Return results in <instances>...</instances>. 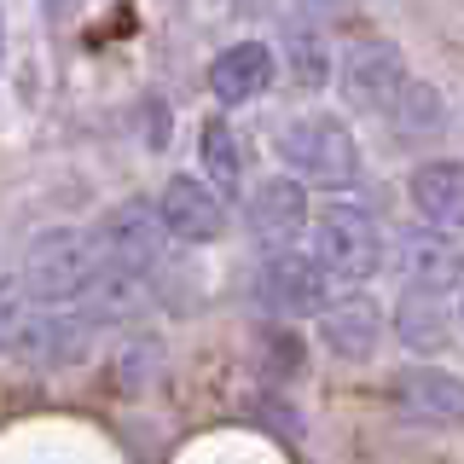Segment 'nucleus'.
<instances>
[{"instance_id":"obj_12","label":"nucleus","mask_w":464,"mask_h":464,"mask_svg":"<svg viewBox=\"0 0 464 464\" xmlns=\"http://www.w3.org/2000/svg\"><path fill=\"white\" fill-rule=\"evenodd\" d=\"M377 337H383V314H377L372 296L331 302V308L319 314V343H325L337 360H372Z\"/></svg>"},{"instance_id":"obj_5","label":"nucleus","mask_w":464,"mask_h":464,"mask_svg":"<svg viewBox=\"0 0 464 464\" xmlns=\"http://www.w3.org/2000/svg\"><path fill=\"white\" fill-rule=\"evenodd\" d=\"M331 285L337 279H331L314 256H290V250H273L256 273V296H261V308H273V314H325Z\"/></svg>"},{"instance_id":"obj_13","label":"nucleus","mask_w":464,"mask_h":464,"mask_svg":"<svg viewBox=\"0 0 464 464\" xmlns=\"http://www.w3.org/2000/svg\"><path fill=\"white\" fill-rule=\"evenodd\" d=\"M395 337L412 348V354H435L453 337V314H447V290H424L406 285L401 308H395Z\"/></svg>"},{"instance_id":"obj_15","label":"nucleus","mask_w":464,"mask_h":464,"mask_svg":"<svg viewBox=\"0 0 464 464\" xmlns=\"http://www.w3.org/2000/svg\"><path fill=\"white\" fill-rule=\"evenodd\" d=\"M198 151H203V174H209L215 192H221V198L238 192V186H244V145L227 128V116H209V122H203Z\"/></svg>"},{"instance_id":"obj_18","label":"nucleus","mask_w":464,"mask_h":464,"mask_svg":"<svg viewBox=\"0 0 464 464\" xmlns=\"http://www.w3.org/2000/svg\"><path fill=\"white\" fill-rule=\"evenodd\" d=\"M302 12H308L314 24H331V18H343V12H348V0H302Z\"/></svg>"},{"instance_id":"obj_11","label":"nucleus","mask_w":464,"mask_h":464,"mask_svg":"<svg viewBox=\"0 0 464 464\" xmlns=\"http://www.w3.org/2000/svg\"><path fill=\"white\" fill-rule=\"evenodd\" d=\"M267 87H273V47H261V41H238L209 64V93L221 105H250Z\"/></svg>"},{"instance_id":"obj_9","label":"nucleus","mask_w":464,"mask_h":464,"mask_svg":"<svg viewBox=\"0 0 464 464\" xmlns=\"http://www.w3.org/2000/svg\"><path fill=\"white\" fill-rule=\"evenodd\" d=\"M389 395L406 418L418 424H464V377L459 372H441V366H406L395 372Z\"/></svg>"},{"instance_id":"obj_1","label":"nucleus","mask_w":464,"mask_h":464,"mask_svg":"<svg viewBox=\"0 0 464 464\" xmlns=\"http://www.w3.org/2000/svg\"><path fill=\"white\" fill-rule=\"evenodd\" d=\"M105 256H99V238L82 227H53V232H35V244L24 250V267H18V285L29 290L35 308H70L82 302L87 290L105 279Z\"/></svg>"},{"instance_id":"obj_2","label":"nucleus","mask_w":464,"mask_h":464,"mask_svg":"<svg viewBox=\"0 0 464 464\" xmlns=\"http://www.w3.org/2000/svg\"><path fill=\"white\" fill-rule=\"evenodd\" d=\"M314 261L337 285H366L389 261L383 227H377L366 209H354V203H325V209L314 215Z\"/></svg>"},{"instance_id":"obj_10","label":"nucleus","mask_w":464,"mask_h":464,"mask_svg":"<svg viewBox=\"0 0 464 464\" xmlns=\"http://www.w3.org/2000/svg\"><path fill=\"white\" fill-rule=\"evenodd\" d=\"M401 273L406 285H424V290H459L464 285V244L447 227H418L401 238Z\"/></svg>"},{"instance_id":"obj_16","label":"nucleus","mask_w":464,"mask_h":464,"mask_svg":"<svg viewBox=\"0 0 464 464\" xmlns=\"http://www.w3.org/2000/svg\"><path fill=\"white\" fill-rule=\"evenodd\" d=\"M285 47H290V76H296L302 87H325L331 58H325V41H319V24L314 18H290Z\"/></svg>"},{"instance_id":"obj_8","label":"nucleus","mask_w":464,"mask_h":464,"mask_svg":"<svg viewBox=\"0 0 464 464\" xmlns=\"http://www.w3.org/2000/svg\"><path fill=\"white\" fill-rule=\"evenodd\" d=\"M157 215H163L169 238L180 244H215L227 227V209H221V192L209 180H192V174H174L157 198Z\"/></svg>"},{"instance_id":"obj_14","label":"nucleus","mask_w":464,"mask_h":464,"mask_svg":"<svg viewBox=\"0 0 464 464\" xmlns=\"http://www.w3.org/2000/svg\"><path fill=\"white\" fill-rule=\"evenodd\" d=\"M406 192H412L430 227H447V232L464 227V163H447V157L441 163H418Z\"/></svg>"},{"instance_id":"obj_17","label":"nucleus","mask_w":464,"mask_h":464,"mask_svg":"<svg viewBox=\"0 0 464 464\" xmlns=\"http://www.w3.org/2000/svg\"><path fill=\"white\" fill-rule=\"evenodd\" d=\"M389 116H395L406 134H412V128H435V122H441V105H435V93H430L424 82H412V87L401 93V105L389 111Z\"/></svg>"},{"instance_id":"obj_7","label":"nucleus","mask_w":464,"mask_h":464,"mask_svg":"<svg viewBox=\"0 0 464 464\" xmlns=\"http://www.w3.org/2000/svg\"><path fill=\"white\" fill-rule=\"evenodd\" d=\"M244 227L261 250H285L302 227H308V198H302V180H285V174H267L250 198H244Z\"/></svg>"},{"instance_id":"obj_6","label":"nucleus","mask_w":464,"mask_h":464,"mask_svg":"<svg viewBox=\"0 0 464 464\" xmlns=\"http://www.w3.org/2000/svg\"><path fill=\"white\" fill-rule=\"evenodd\" d=\"M406 64H401V47L395 41H354L343 53V99L360 111H395L401 93H406Z\"/></svg>"},{"instance_id":"obj_19","label":"nucleus","mask_w":464,"mask_h":464,"mask_svg":"<svg viewBox=\"0 0 464 464\" xmlns=\"http://www.w3.org/2000/svg\"><path fill=\"white\" fill-rule=\"evenodd\" d=\"M0 47H6V18H0Z\"/></svg>"},{"instance_id":"obj_4","label":"nucleus","mask_w":464,"mask_h":464,"mask_svg":"<svg viewBox=\"0 0 464 464\" xmlns=\"http://www.w3.org/2000/svg\"><path fill=\"white\" fill-rule=\"evenodd\" d=\"M99 238V256H105L111 273H122V279H145V273L157 267V256H163V215L145 209V203H122V209H111L105 221L93 227Z\"/></svg>"},{"instance_id":"obj_3","label":"nucleus","mask_w":464,"mask_h":464,"mask_svg":"<svg viewBox=\"0 0 464 464\" xmlns=\"http://www.w3.org/2000/svg\"><path fill=\"white\" fill-rule=\"evenodd\" d=\"M279 151H285V163L296 169L302 180H314V186H348L360 174V145H354V134H348V122L331 116V111L296 116V122L285 128Z\"/></svg>"}]
</instances>
